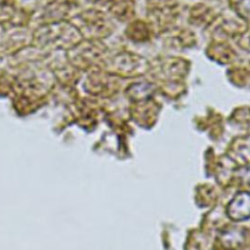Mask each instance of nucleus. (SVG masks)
Wrapping results in <instances>:
<instances>
[{
  "mask_svg": "<svg viewBox=\"0 0 250 250\" xmlns=\"http://www.w3.org/2000/svg\"><path fill=\"white\" fill-rule=\"evenodd\" d=\"M226 212L228 217L234 222L248 220L250 218V192H237L229 202Z\"/></svg>",
  "mask_w": 250,
  "mask_h": 250,
  "instance_id": "nucleus-1",
  "label": "nucleus"
},
{
  "mask_svg": "<svg viewBox=\"0 0 250 250\" xmlns=\"http://www.w3.org/2000/svg\"><path fill=\"white\" fill-rule=\"evenodd\" d=\"M220 239L222 245L230 250L239 249L245 241V232L243 229L236 228L226 229L220 234Z\"/></svg>",
  "mask_w": 250,
  "mask_h": 250,
  "instance_id": "nucleus-2",
  "label": "nucleus"
},
{
  "mask_svg": "<svg viewBox=\"0 0 250 250\" xmlns=\"http://www.w3.org/2000/svg\"><path fill=\"white\" fill-rule=\"evenodd\" d=\"M237 177L241 183L250 187V166L239 168L237 170Z\"/></svg>",
  "mask_w": 250,
  "mask_h": 250,
  "instance_id": "nucleus-3",
  "label": "nucleus"
}]
</instances>
